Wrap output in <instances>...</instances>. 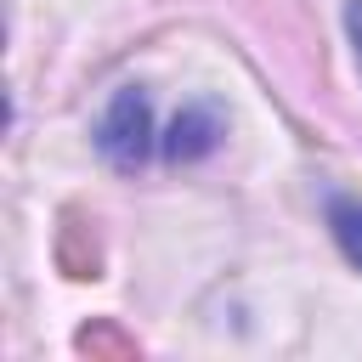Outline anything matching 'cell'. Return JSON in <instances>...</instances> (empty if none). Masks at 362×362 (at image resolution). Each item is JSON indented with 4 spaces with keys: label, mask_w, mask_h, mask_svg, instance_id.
Listing matches in <instances>:
<instances>
[{
    "label": "cell",
    "mask_w": 362,
    "mask_h": 362,
    "mask_svg": "<svg viewBox=\"0 0 362 362\" xmlns=\"http://www.w3.org/2000/svg\"><path fill=\"white\" fill-rule=\"evenodd\" d=\"M221 136H226V119L215 113V102H187V107L170 119L158 153H164L170 164H198V158H209V153L221 147Z\"/></svg>",
    "instance_id": "2"
},
{
    "label": "cell",
    "mask_w": 362,
    "mask_h": 362,
    "mask_svg": "<svg viewBox=\"0 0 362 362\" xmlns=\"http://www.w3.org/2000/svg\"><path fill=\"white\" fill-rule=\"evenodd\" d=\"M153 147H158V136H153V102H147V90L141 85H119L113 102H107V113H102V124H96V153L113 170L130 175V170H141L153 158Z\"/></svg>",
    "instance_id": "1"
},
{
    "label": "cell",
    "mask_w": 362,
    "mask_h": 362,
    "mask_svg": "<svg viewBox=\"0 0 362 362\" xmlns=\"http://www.w3.org/2000/svg\"><path fill=\"white\" fill-rule=\"evenodd\" d=\"M345 34H351V51H356V68H362V0L345 6Z\"/></svg>",
    "instance_id": "4"
},
{
    "label": "cell",
    "mask_w": 362,
    "mask_h": 362,
    "mask_svg": "<svg viewBox=\"0 0 362 362\" xmlns=\"http://www.w3.org/2000/svg\"><path fill=\"white\" fill-rule=\"evenodd\" d=\"M328 226H334V243L345 249V260L362 272V204H351V198H328Z\"/></svg>",
    "instance_id": "3"
}]
</instances>
